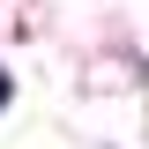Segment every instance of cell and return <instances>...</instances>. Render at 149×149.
<instances>
[{
	"mask_svg": "<svg viewBox=\"0 0 149 149\" xmlns=\"http://www.w3.org/2000/svg\"><path fill=\"white\" fill-rule=\"evenodd\" d=\"M0 104H8V74H0Z\"/></svg>",
	"mask_w": 149,
	"mask_h": 149,
	"instance_id": "6da1fadb",
	"label": "cell"
}]
</instances>
